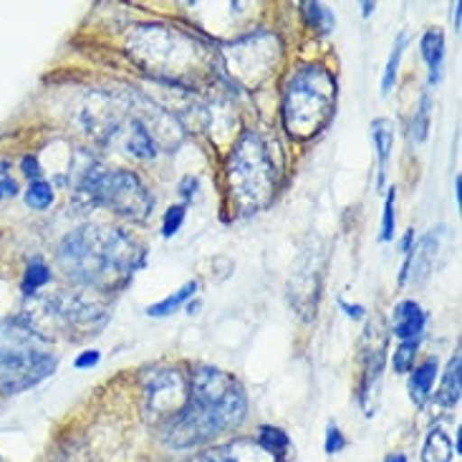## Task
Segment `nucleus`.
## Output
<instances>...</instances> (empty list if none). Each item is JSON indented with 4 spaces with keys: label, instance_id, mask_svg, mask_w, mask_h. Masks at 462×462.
<instances>
[{
    "label": "nucleus",
    "instance_id": "nucleus-10",
    "mask_svg": "<svg viewBox=\"0 0 462 462\" xmlns=\"http://www.w3.org/2000/svg\"><path fill=\"white\" fill-rule=\"evenodd\" d=\"M192 462H278L271 455L265 452L253 439H237V442H230V445H223V448H213V450L202 452Z\"/></svg>",
    "mask_w": 462,
    "mask_h": 462
},
{
    "label": "nucleus",
    "instance_id": "nucleus-24",
    "mask_svg": "<svg viewBox=\"0 0 462 462\" xmlns=\"http://www.w3.org/2000/svg\"><path fill=\"white\" fill-rule=\"evenodd\" d=\"M430 114H432V99H430V94H422V99H420V106H417V112L412 116V139L414 142H425L427 132H430Z\"/></svg>",
    "mask_w": 462,
    "mask_h": 462
},
{
    "label": "nucleus",
    "instance_id": "nucleus-13",
    "mask_svg": "<svg viewBox=\"0 0 462 462\" xmlns=\"http://www.w3.org/2000/svg\"><path fill=\"white\" fill-rule=\"evenodd\" d=\"M372 139H374L376 160H379V180H376V188H384L387 182V164L392 147H394V129L389 119H374L372 122Z\"/></svg>",
    "mask_w": 462,
    "mask_h": 462
},
{
    "label": "nucleus",
    "instance_id": "nucleus-19",
    "mask_svg": "<svg viewBox=\"0 0 462 462\" xmlns=\"http://www.w3.org/2000/svg\"><path fill=\"white\" fill-rule=\"evenodd\" d=\"M258 445H261L263 450L271 452L275 460L281 462V457L286 455L288 445H291V439L283 430H278V427H263L261 430V438H258Z\"/></svg>",
    "mask_w": 462,
    "mask_h": 462
},
{
    "label": "nucleus",
    "instance_id": "nucleus-21",
    "mask_svg": "<svg viewBox=\"0 0 462 462\" xmlns=\"http://www.w3.org/2000/svg\"><path fill=\"white\" fill-rule=\"evenodd\" d=\"M404 46H407V33H400V36H397V43H394V49H392V53H389L387 69H384V79H382V94H389L392 87H394V81H397V71H400V61H402V53H404Z\"/></svg>",
    "mask_w": 462,
    "mask_h": 462
},
{
    "label": "nucleus",
    "instance_id": "nucleus-29",
    "mask_svg": "<svg viewBox=\"0 0 462 462\" xmlns=\"http://www.w3.org/2000/svg\"><path fill=\"white\" fill-rule=\"evenodd\" d=\"M18 195V185H15V180H13L5 170H0V202L13 200Z\"/></svg>",
    "mask_w": 462,
    "mask_h": 462
},
{
    "label": "nucleus",
    "instance_id": "nucleus-5",
    "mask_svg": "<svg viewBox=\"0 0 462 462\" xmlns=\"http://www.w3.org/2000/svg\"><path fill=\"white\" fill-rule=\"evenodd\" d=\"M227 189L237 215L261 213L275 195V164L261 134L237 139L227 164Z\"/></svg>",
    "mask_w": 462,
    "mask_h": 462
},
{
    "label": "nucleus",
    "instance_id": "nucleus-16",
    "mask_svg": "<svg viewBox=\"0 0 462 462\" xmlns=\"http://www.w3.org/2000/svg\"><path fill=\"white\" fill-rule=\"evenodd\" d=\"M435 376H438V362L435 359H427L425 364H420L410 376V397L414 404H425L432 394L435 387Z\"/></svg>",
    "mask_w": 462,
    "mask_h": 462
},
{
    "label": "nucleus",
    "instance_id": "nucleus-15",
    "mask_svg": "<svg viewBox=\"0 0 462 462\" xmlns=\"http://www.w3.org/2000/svg\"><path fill=\"white\" fill-rule=\"evenodd\" d=\"M460 389H462V359L460 354H455L445 369V376H442V384H439L435 400L442 407H455L460 402Z\"/></svg>",
    "mask_w": 462,
    "mask_h": 462
},
{
    "label": "nucleus",
    "instance_id": "nucleus-6",
    "mask_svg": "<svg viewBox=\"0 0 462 462\" xmlns=\"http://www.w3.org/2000/svg\"><path fill=\"white\" fill-rule=\"evenodd\" d=\"M76 205L81 208H106L126 220L144 223L154 210V198L134 172L126 170H101L88 167L87 175L76 185Z\"/></svg>",
    "mask_w": 462,
    "mask_h": 462
},
{
    "label": "nucleus",
    "instance_id": "nucleus-36",
    "mask_svg": "<svg viewBox=\"0 0 462 462\" xmlns=\"http://www.w3.org/2000/svg\"><path fill=\"white\" fill-rule=\"evenodd\" d=\"M384 462H407V457H404V455H389Z\"/></svg>",
    "mask_w": 462,
    "mask_h": 462
},
{
    "label": "nucleus",
    "instance_id": "nucleus-30",
    "mask_svg": "<svg viewBox=\"0 0 462 462\" xmlns=\"http://www.w3.org/2000/svg\"><path fill=\"white\" fill-rule=\"evenodd\" d=\"M101 359V354L97 349H88V351H81L79 356H76V369H91V366H97Z\"/></svg>",
    "mask_w": 462,
    "mask_h": 462
},
{
    "label": "nucleus",
    "instance_id": "nucleus-1",
    "mask_svg": "<svg viewBox=\"0 0 462 462\" xmlns=\"http://www.w3.org/2000/svg\"><path fill=\"white\" fill-rule=\"evenodd\" d=\"M245 389L220 369L200 366L189 374V397L185 407L160 425L167 448L192 450L240 427L245 420Z\"/></svg>",
    "mask_w": 462,
    "mask_h": 462
},
{
    "label": "nucleus",
    "instance_id": "nucleus-14",
    "mask_svg": "<svg viewBox=\"0 0 462 462\" xmlns=\"http://www.w3.org/2000/svg\"><path fill=\"white\" fill-rule=\"evenodd\" d=\"M420 53L430 66V84H438L442 76V61H445V36L439 28H430L420 41Z\"/></svg>",
    "mask_w": 462,
    "mask_h": 462
},
{
    "label": "nucleus",
    "instance_id": "nucleus-4",
    "mask_svg": "<svg viewBox=\"0 0 462 462\" xmlns=\"http://www.w3.org/2000/svg\"><path fill=\"white\" fill-rule=\"evenodd\" d=\"M337 109V81L324 66H303L283 91V125L296 139H311L328 126Z\"/></svg>",
    "mask_w": 462,
    "mask_h": 462
},
{
    "label": "nucleus",
    "instance_id": "nucleus-33",
    "mask_svg": "<svg viewBox=\"0 0 462 462\" xmlns=\"http://www.w3.org/2000/svg\"><path fill=\"white\" fill-rule=\"evenodd\" d=\"M460 8H462V3H455V5H452V21H455V31H460Z\"/></svg>",
    "mask_w": 462,
    "mask_h": 462
},
{
    "label": "nucleus",
    "instance_id": "nucleus-32",
    "mask_svg": "<svg viewBox=\"0 0 462 462\" xmlns=\"http://www.w3.org/2000/svg\"><path fill=\"white\" fill-rule=\"evenodd\" d=\"M338 306L344 309V313H346L349 319H364V306H351L346 300H338Z\"/></svg>",
    "mask_w": 462,
    "mask_h": 462
},
{
    "label": "nucleus",
    "instance_id": "nucleus-11",
    "mask_svg": "<svg viewBox=\"0 0 462 462\" xmlns=\"http://www.w3.org/2000/svg\"><path fill=\"white\" fill-rule=\"evenodd\" d=\"M439 248V230H430L417 240V245L410 253V265H407V275H412L414 283H422L427 275L435 268V258H438Z\"/></svg>",
    "mask_w": 462,
    "mask_h": 462
},
{
    "label": "nucleus",
    "instance_id": "nucleus-35",
    "mask_svg": "<svg viewBox=\"0 0 462 462\" xmlns=\"http://www.w3.org/2000/svg\"><path fill=\"white\" fill-rule=\"evenodd\" d=\"M362 8H364V15L369 18V15H372V11H374V3H364Z\"/></svg>",
    "mask_w": 462,
    "mask_h": 462
},
{
    "label": "nucleus",
    "instance_id": "nucleus-18",
    "mask_svg": "<svg viewBox=\"0 0 462 462\" xmlns=\"http://www.w3.org/2000/svg\"><path fill=\"white\" fill-rule=\"evenodd\" d=\"M195 291H198V281H189V283H185V286L180 288V291H175L172 296H167V299H162L160 303L150 306V309H147V313H150V316H154V319H164V316L175 313L180 306H185V303H188V299H192V296H195Z\"/></svg>",
    "mask_w": 462,
    "mask_h": 462
},
{
    "label": "nucleus",
    "instance_id": "nucleus-22",
    "mask_svg": "<svg viewBox=\"0 0 462 462\" xmlns=\"http://www.w3.org/2000/svg\"><path fill=\"white\" fill-rule=\"evenodd\" d=\"M417 349H420V341H417V338L402 341L400 346L394 349V356H392V366H394V372H397V374H410V372H412Z\"/></svg>",
    "mask_w": 462,
    "mask_h": 462
},
{
    "label": "nucleus",
    "instance_id": "nucleus-17",
    "mask_svg": "<svg viewBox=\"0 0 462 462\" xmlns=\"http://www.w3.org/2000/svg\"><path fill=\"white\" fill-rule=\"evenodd\" d=\"M452 455H455L452 439L445 430L435 427L422 445V462H452Z\"/></svg>",
    "mask_w": 462,
    "mask_h": 462
},
{
    "label": "nucleus",
    "instance_id": "nucleus-31",
    "mask_svg": "<svg viewBox=\"0 0 462 462\" xmlns=\"http://www.w3.org/2000/svg\"><path fill=\"white\" fill-rule=\"evenodd\" d=\"M23 172L28 177H33V180H41V170H38V160L36 157H25L23 160Z\"/></svg>",
    "mask_w": 462,
    "mask_h": 462
},
{
    "label": "nucleus",
    "instance_id": "nucleus-27",
    "mask_svg": "<svg viewBox=\"0 0 462 462\" xmlns=\"http://www.w3.org/2000/svg\"><path fill=\"white\" fill-rule=\"evenodd\" d=\"M394 202H397V192L392 188L387 195V202H384V223H382V240L384 243L394 237Z\"/></svg>",
    "mask_w": 462,
    "mask_h": 462
},
{
    "label": "nucleus",
    "instance_id": "nucleus-8",
    "mask_svg": "<svg viewBox=\"0 0 462 462\" xmlns=\"http://www.w3.org/2000/svg\"><path fill=\"white\" fill-rule=\"evenodd\" d=\"M189 397V376L180 372H154L147 382V410L167 422L175 417Z\"/></svg>",
    "mask_w": 462,
    "mask_h": 462
},
{
    "label": "nucleus",
    "instance_id": "nucleus-3",
    "mask_svg": "<svg viewBox=\"0 0 462 462\" xmlns=\"http://www.w3.org/2000/svg\"><path fill=\"white\" fill-rule=\"evenodd\" d=\"M56 356L46 337L23 319L0 324V394H18L49 379Z\"/></svg>",
    "mask_w": 462,
    "mask_h": 462
},
{
    "label": "nucleus",
    "instance_id": "nucleus-9",
    "mask_svg": "<svg viewBox=\"0 0 462 462\" xmlns=\"http://www.w3.org/2000/svg\"><path fill=\"white\" fill-rule=\"evenodd\" d=\"M303 265L293 273V281H291V303L296 306V311L300 316H311L316 313V303H319V296H321V281H324V253H309L303 258Z\"/></svg>",
    "mask_w": 462,
    "mask_h": 462
},
{
    "label": "nucleus",
    "instance_id": "nucleus-26",
    "mask_svg": "<svg viewBox=\"0 0 462 462\" xmlns=\"http://www.w3.org/2000/svg\"><path fill=\"white\" fill-rule=\"evenodd\" d=\"M185 223V205H172L167 215H164V223H162V236L164 237H172L180 233V227Z\"/></svg>",
    "mask_w": 462,
    "mask_h": 462
},
{
    "label": "nucleus",
    "instance_id": "nucleus-25",
    "mask_svg": "<svg viewBox=\"0 0 462 462\" xmlns=\"http://www.w3.org/2000/svg\"><path fill=\"white\" fill-rule=\"evenodd\" d=\"M300 11L306 13V18H309V23H311L313 28H321V33H331V28H334V15H331V11L324 8L321 3H303Z\"/></svg>",
    "mask_w": 462,
    "mask_h": 462
},
{
    "label": "nucleus",
    "instance_id": "nucleus-34",
    "mask_svg": "<svg viewBox=\"0 0 462 462\" xmlns=\"http://www.w3.org/2000/svg\"><path fill=\"white\" fill-rule=\"evenodd\" d=\"M460 188H462V177H460V175H455V202H457V205H460V202H462Z\"/></svg>",
    "mask_w": 462,
    "mask_h": 462
},
{
    "label": "nucleus",
    "instance_id": "nucleus-23",
    "mask_svg": "<svg viewBox=\"0 0 462 462\" xmlns=\"http://www.w3.org/2000/svg\"><path fill=\"white\" fill-rule=\"evenodd\" d=\"M51 281V271L46 263L41 261H31L28 263V268H25V278H23V293L25 296H31V293H36L38 288H43Z\"/></svg>",
    "mask_w": 462,
    "mask_h": 462
},
{
    "label": "nucleus",
    "instance_id": "nucleus-28",
    "mask_svg": "<svg viewBox=\"0 0 462 462\" xmlns=\"http://www.w3.org/2000/svg\"><path fill=\"white\" fill-rule=\"evenodd\" d=\"M346 448V438L341 435V430H338L334 422H328V427H326V442H324V450L328 452V455H338V452Z\"/></svg>",
    "mask_w": 462,
    "mask_h": 462
},
{
    "label": "nucleus",
    "instance_id": "nucleus-7",
    "mask_svg": "<svg viewBox=\"0 0 462 462\" xmlns=\"http://www.w3.org/2000/svg\"><path fill=\"white\" fill-rule=\"evenodd\" d=\"M46 319L61 328L66 337L87 338L88 334H99V328L109 321V313L97 303L79 299V296H53L43 300Z\"/></svg>",
    "mask_w": 462,
    "mask_h": 462
},
{
    "label": "nucleus",
    "instance_id": "nucleus-20",
    "mask_svg": "<svg viewBox=\"0 0 462 462\" xmlns=\"http://www.w3.org/2000/svg\"><path fill=\"white\" fill-rule=\"evenodd\" d=\"M53 202V188H51L46 180H33L28 189H25V205L31 210H46Z\"/></svg>",
    "mask_w": 462,
    "mask_h": 462
},
{
    "label": "nucleus",
    "instance_id": "nucleus-2",
    "mask_svg": "<svg viewBox=\"0 0 462 462\" xmlns=\"http://www.w3.org/2000/svg\"><path fill=\"white\" fill-rule=\"evenodd\" d=\"M144 245L119 227L84 226L59 245V265L81 286L114 293L125 288L144 265Z\"/></svg>",
    "mask_w": 462,
    "mask_h": 462
},
{
    "label": "nucleus",
    "instance_id": "nucleus-12",
    "mask_svg": "<svg viewBox=\"0 0 462 462\" xmlns=\"http://www.w3.org/2000/svg\"><path fill=\"white\" fill-rule=\"evenodd\" d=\"M427 313L417 300H402L394 309V319H392V334L402 341L417 338L425 331Z\"/></svg>",
    "mask_w": 462,
    "mask_h": 462
}]
</instances>
